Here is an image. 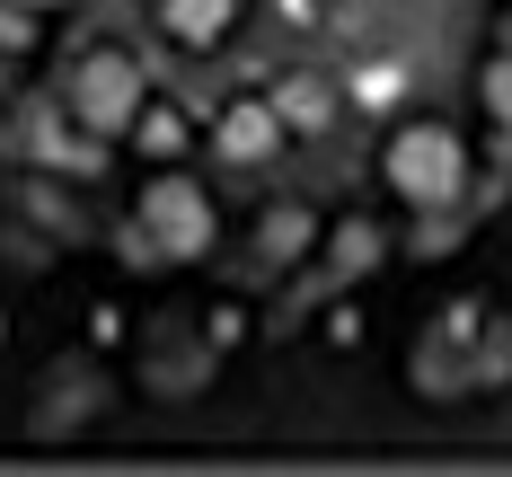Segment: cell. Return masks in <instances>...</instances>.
I'll use <instances>...</instances> for the list:
<instances>
[{
  "mask_svg": "<svg viewBox=\"0 0 512 477\" xmlns=\"http://www.w3.org/2000/svg\"><path fill=\"white\" fill-rule=\"evenodd\" d=\"M389 186H398V204H460V186H468V151H460V133L451 124H398L389 133Z\"/></svg>",
  "mask_w": 512,
  "mask_h": 477,
  "instance_id": "1",
  "label": "cell"
},
{
  "mask_svg": "<svg viewBox=\"0 0 512 477\" xmlns=\"http://www.w3.org/2000/svg\"><path fill=\"white\" fill-rule=\"evenodd\" d=\"M133 221L151 230L159 265H186V257H204V248H212V204H204V186H195V177H177V168H159L151 186H142Z\"/></svg>",
  "mask_w": 512,
  "mask_h": 477,
  "instance_id": "2",
  "label": "cell"
},
{
  "mask_svg": "<svg viewBox=\"0 0 512 477\" xmlns=\"http://www.w3.org/2000/svg\"><path fill=\"white\" fill-rule=\"evenodd\" d=\"M142 98H151V80H142V62H133V53H89V62H80V71H71V124H80V133H124V124H133V115H142Z\"/></svg>",
  "mask_w": 512,
  "mask_h": 477,
  "instance_id": "3",
  "label": "cell"
},
{
  "mask_svg": "<svg viewBox=\"0 0 512 477\" xmlns=\"http://www.w3.org/2000/svg\"><path fill=\"white\" fill-rule=\"evenodd\" d=\"M468 327H477V310H451L424 345H415V389H433V398L477 389V371H468Z\"/></svg>",
  "mask_w": 512,
  "mask_h": 477,
  "instance_id": "4",
  "label": "cell"
},
{
  "mask_svg": "<svg viewBox=\"0 0 512 477\" xmlns=\"http://www.w3.org/2000/svg\"><path fill=\"white\" fill-rule=\"evenodd\" d=\"M106 407V380L89 363H62L45 380V398H36V424H45V433H71V424H89Z\"/></svg>",
  "mask_w": 512,
  "mask_h": 477,
  "instance_id": "5",
  "label": "cell"
},
{
  "mask_svg": "<svg viewBox=\"0 0 512 477\" xmlns=\"http://www.w3.org/2000/svg\"><path fill=\"white\" fill-rule=\"evenodd\" d=\"M212 142H221L230 168H256V159H274V142H283V115H274V106H230Z\"/></svg>",
  "mask_w": 512,
  "mask_h": 477,
  "instance_id": "6",
  "label": "cell"
},
{
  "mask_svg": "<svg viewBox=\"0 0 512 477\" xmlns=\"http://www.w3.org/2000/svg\"><path fill=\"white\" fill-rule=\"evenodd\" d=\"M389 257V230H380V221H336V230H327V265H336V274H345V283H354V274H371V265Z\"/></svg>",
  "mask_w": 512,
  "mask_h": 477,
  "instance_id": "7",
  "label": "cell"
},
{
  "mask_svg": "<svg viewBox=\"0 0 512 477\" xmlns=\"http://www.w3.org/2000/svg\"><path fill=\"white\" fill-rule=\"evenodd\" d=\"M309 239H318V221H309L301 204H265V221H256V257L265 265H292Z\"/></svg>",
  "mask_w": 512,
  "mask_h": 477,
  "instance_id": "8",
  "label": "cell"
},
{
  "mask_svg": "<svg viewBox=\"0 0 512 477\" xmlns=\"http://www.w3.org/2000/svg\"><path fill=\"white\" fill-rule=\"evenodd\" d=\"M18 204H27V221H36V230H53V239H80V212H71V195H62V177H53V168H36V177L18 186Z\"/></svg>",
  "mask_w": 512,
  "mask_h": 477,
  "instance_id": "9",
  "label": "cell"
},
{
  "mask_svg": "<svg viewBox=\"0 0 512 477\" xmlns=\"http://www.w3.org/2000/svg\"><path fill=\"white\" fill-rule=\"evenodd\" d=\"M204 371H212V354L195 345V336H177V327L159 336V354H151V389H168V398H177V389H195Z\"/></svg>",
  "mask_w": 512,
  "mask_h": 477,
  "instance_id": "10",
  "label": "cell"
},
{
  "mask_svg": "<svg viewBox=\"0 0 512 477\" xmlns=\"http://www.w3.org/2000/svg\"><path fill=\"white\" fill-rule=\"evenodd\" d=\"M159 18H168L177 45H212V36L239 18V0H159Z\"/></svg>",
  "mask_w": 512,
  "mask_h": 477,
  "instance_id": "11",
  "label": "cell"
},
{
  "mask_svg": "<svg viewBox=\"0 0 512 477\" xmlns=\"http://www.w3.org/2000/svg\"><path fill=\"white\" fill-rule=\"evenodd\" d=\"M124 133H133V142H142L151 159H177L186 142H195V133H186V115H177V106H151V98H142V115H133Z\"/></svg>",
  "mask_w": 512,
  "mask_h": 477,
  "instance_id": "12",
  "label": "cell"
},
{
  "mask_svg": "<svg viewBox=\"0 0 512 477\" xmlns=\"http://www.w3.org/2000/svg\"><path fill=\"white\" fill-rule=\"evenodd\" d=\"M486 106L504 115V142H512V53L495 62V71H486Z\"/></svg>",
  "mask_w": 512,
  "mask_h": 477,
  "instance_id": "13",
  "label": "cell"
},
{
  "mask_svg": "<svg viewBox=\"0 0 512 477\" xmlns=\"http://www.w3.org/2000/svg\"><path fill=\"white\" fill-rule=\"evenodd\" d=\"M274 115H283V124H318V115H327V89H292Z\"/></svg>",
  "mask_w": 512,
  "mask_h": 477,
  "instance_id": "14",
  "label": "cell"
},
{
  "mask_svg": "<svg viewBox=\"0 0 512 477\" xmlns=\"http://www.w3.org/2000/svg\"><path fill=\"white\" fill-rule=\"evenodd\" d=\"M0 45H27V9L18 0H0Z\"/></svg>",
  "mask_w": 512,
  "mask_h": 477,
  "instance_id": "15",
  "label": "cell"
},
{
  "mask_svg": "<svg viewBox=\"0 0 512 477\" xmlns=\"http://www.w3.org/2000/svg\"><path fill=\"white\" fill-rule=\"evenodd\" d=\"M18 9H62V0H18Z\"/></svg>",
  "mask_w": 512,
  "mask_h": 477,
  "instance_id": "16",
  "label": "cell"
}]
</instances>
